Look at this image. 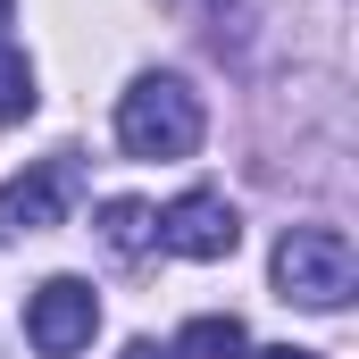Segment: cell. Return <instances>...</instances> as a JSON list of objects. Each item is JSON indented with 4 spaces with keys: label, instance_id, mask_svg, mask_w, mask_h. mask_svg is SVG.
Instances as JSON below:
<instances>
[{
    "label": "cell",
    "instance_id": "cell-1",
    "mask_svg": "<svg viewBox=\"0 0 359 359\" xmlns=\"http://www.w3.org/2000/svg\"><path fill=\"white\" fill-rule=\"evenodd\" d=\"M201 134H209V117H201V92L184 76H134L126 84V100H117L126 159H192Z\"/></svg>",
    "mask_w": 359,
    "mask_h": 359
},
{
    "label": "cell",
    "instance_id": "cell-2",
    "mask_svg": "<svg viewBox=\"0 0 359 359\" xmlns=\"http://www.w3.org/2000/svg\"><path fill=\"white\" fill-rule=\"evenodd\" d=\"M276 292L301 309H343L359 292V251L343 226H292L276 243Z\"/></svg>",
    "mask_w": 359,
    "mask_h": 359
},
{
    "label": "cell",
    "instance_id": "cell-3",
    "mask_svg": "<svg viewBox=\"0 0 359 359\" xmlns=\"http://www.w3.org/2000/svg\"><path fill=\"white\" fill-rule=\"evenodd\" d=\"M92 326H100V301H92L84 276H50V284H34V301H25V343L42 359H76L92 343Z\"/></svg>",
    "mask_w": 359,
    "mask_h": 359
},
{
    "label": "cell",
    "instance_id": "cell-4",
    "mask_svg": "<svg viewBox=\"0 0 359 359\" xmlns=\"http://www.w3.org/2000/svg\"><path fill=\"white\" fill-rule=\"evenodd\" d=\"M151 226H159V243H168L176 259H234V243H243L226 192H184V201H168Z\"/></svg>",
    "mask_w": 359,
    "mask_h": 359
},
{
    "label": "cell",
    "instance_id": "cell-5",
    "mask_svg": "<svg viewBox=\"0 0 359 359\" xmlns=\"http://www.w3.org/2000/svg\"><path fill=\"white\" fill-rule=\"evenodd\" d=\"M67 192H76V168H67V159H42V168L8 176V184H0V243L50 234V226L67 217Z\"/></svg>",
    "mask_w": 359,
    "mask_h": 359
},
{
    "label": "cell",
    "instance_id": "cell-6",
    "mask_svg": "<svg viewBox=\"0 0 359 359\" xmlns=\"http://www.w3.org/2000/svg\"><path fill=\"white\" fill-rule=\"evenodd\" d=\"M243 351H251L243 318H234V309H209V318H192V326L176 334V351H168V359H243Z\"/></svg>",
    "mask_w": 359,
    "mask_h": 359
},
{
    "label": "cell",
    "instance_id": "cell-7",
    "mask_svg": "<svg viewBox=\"0 0 359 359\" xmlns=\"http://www.w3.org/2000/svg\"><path fill=\"white\" fill-rule=\"evenodd\" d=\"M100 243H109L117 259H142V251L159 243V226H151L142 201H100Z\"/></svg>",
    "mask_w": 359,
    "mask_h": 359
},
{
    "label": "cell",
    "instance_id": "cell-8",
    "mask_svg": "<svg viewBox=\"0 0 359 359\" xmlns=\"http://www.w3.org/2000/svg\"><path fill=\"white\" fill-rule=\"evenodd\" d=\"M34 117V67H25V50L0 34V126H25Z\"/></svg>",
    "mask_w": 359,
    "mask_h": 359
},
{
    "label": "cell",
    "instance_id": "cell-9",
    "mask_svg": "<svg viewBox=\"0 0 359 359\" xmlns=\"http://www.w3.org/2000/svg\"><path fill=\"white\" fill-rule=\"evenodd\" d=\"M243 359H318V351H292V343H276V351H243Z\"/></svg>",
    "mask_w": 359,
    "mask_h": 359
},
{
    "label": "cell",
    "instance_id": "cell-10",
    "mask_svg": "<svg viewBox=\"0 0 359 359\" xmlns=\"http://www.w3.org/2000/svg\"><path fill=\"white\" fill-rule=\"evenodd\" d=\"M117 359H168V351H159V343H126Z\"/></svg>",
    "mask_w": 359,
    "mask_h": 359
},
{
    "label": "cell",
    "instance_id": "cell-11",
    "mask_svg": "<svg viewBox=\"0 0 359 359\" xmlns=\"http://www.w3.org/2000/svg\"><path fill=\"white\" fill-rule=\"evenodd\" d=\"M0 25H8V0H0Z\"/></svg>",
    "mask_w": 359,
    "mask_h": 359
}]
</instances>
